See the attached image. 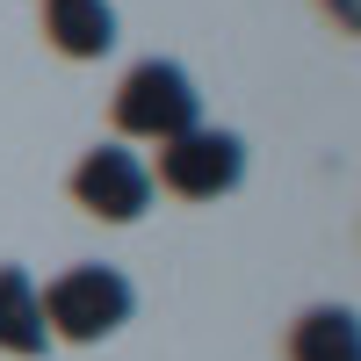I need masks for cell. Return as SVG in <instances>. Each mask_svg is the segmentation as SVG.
<instances>
[{"label": "cell", "mask_w": 361, "mask_h": 361, "mask_svg": "<svg viewBox=\"0 0 361 361\" xmlns=\"http://www.w3.org/2000/svg\"><path fill=\"white\" fill-rule=\"evenodd\" d=\"M37 304H44V333L51 347L66 340V347H94L109 333H123L130 311H137V289L123 267H109V260H80L66 267V275H51L37 289Z\"/></svg>", "instance_id": "obj_1"}, {"label": "cell", "mask_w": 361, "mask_h": 361, "mask_svg": "<svg viewBox=\"0 0 361 361\" xmlns=\"http://www.w3.org/2000/svg\"><path fill=\"white\" fill-rule=\"evenodd\" d=\"M109 123L116 137H137V145H166L180 130H195L202 123V94H195V80L188 66H173V58H137V66L116 80V94H109Z\"/></svg>", "instance_id": "obj_2"}, {"label": "cell", "mask_w": 361, "mask_h": 361, "mask_svg": "<svg viewBox=\"0 0 361 361\" xmlns=\"http://www.w3.org/2000/svg\"><path fill=\"white\" fill-rule=\"evenodd\" d=\"M238 180H246V137H231V130H180L159 145V166H152V188L180 195V202H217L231 195Z\"/></svg>", "instance_id": "obj_3"}, {"label": "cell", "mask_w": 361, "mask_h": 361, "mask_svg": "<svg viewBox=\"0 0 361 361\" xmlns=\"http://www.w3.org/2000/svg\"><path fill=\"white\" fill-rule=\"evenodd\" d=\"M66 188H73V202L87 209V217H102V224H137L145 209H152V166L116 137V145L80 152V166H73Z\"/></svg>", "instance_id": "obj_4"}, {"label": "cell", "mask_w": 361, "mask_h": 361, "mask_svg": "<svg viewBox=\"0 0 361 361\" xmlns=\"http://www.w3.org/2000/svg\"><path fill=\"white\" fill-rule=\"evenodd\" d=\"M44 37L58 58H109L116 51V8L109 0H44Z\"/></svg>", "instance_id": "obj_5"}, {"label": "cell", "mask_w": 361, "mask_h": 361, "mask_svg": "<svg viewBox=\"0 0 361 361\" xmlns=\"http://www.w3.org/2000/svg\"><path fill=\"white\" fill-rule=\"evenodd\" d=\"M0 354H15V361H44L51 354L37 282H29V267H15V260L0 267Z\"/></svg>", "instance_id": "obj_6"}, {"label": "cell", "mask_w": 361, "mask_h": 361, "mask_svg": "<svg viewBox=\"0 0 361 361\" xmlns=\"http://www.w3.org/2000/svg\"><path fill=\"white\" fill-rule=\"evenodd\" d=\"M289 361H361V325L347 304H318L289 325Z\"/></svg>", "instance_id": "obj_7"}, {"label": "cell", "mask_w": 361, "mask_h": 361, "mask_svg": "<svg viewBox=\"0 0 361 361\" xmlns=\"http://www.w3.org/2000/svg\"><path fill=\"white\" fill-rule=\"evenodd\" d=\"M325 15H340V29H361V8H354V0H325Z\"/></svg>", "instance_id": "obj_8"}]
</instances>
